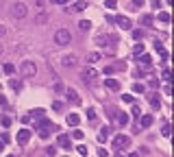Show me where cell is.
<instances>
[{"label": "cell", "mask_w": 174, "mask_h": 157, "mask_svg": "<svg viewBox=\"0 0 174 157\" xmlns=\"http://www.w3.org/2000/svg\"><path fill=\"white\" fill-rule=\"evenodd\" d=\"M122 101H124V103H135L133 94H122Z\"/></svg>", "instance_id": "obj_33"}, {"label": "cell", "mask_w": 174, "mask_h": 157, "mask_svg": "<svg viewBox=\"0 0 174 157\" xmlns=\"http://www.w3.org/2000/svg\"><path fill=\"white\" fill-rule=\"evenodd\" d=\"M150 105H152V109H159V107H161V101L157 98V94L150 96Z\"/></svg>", "instance_id": "obj_24"}, {"label": "cell", "mask_w": 174, "mask_h": 157, "mask_svg": "<svg viewBox=\"0 0 174 157\" xmlns=\"http://www.w3.org/2000/svg\"><path fill=\"white\" fill-rule=\"evenodd\" d=\"M105 4H107V9H115V4H118V2H115V0H107Z\"/></svg>", "instance_id": "obj_39"}, {"label": "cell", "mask_w": 174, "mask_h": 157, "mask_svg": "<svg viewBox=\"0 0 174 157\" xmlns=\"http://www.w3.org/2000/svg\"><path fill=\"white\" fill-rule=\"evenodd\" d=\"M57 142H59V146H61V149H68V151L72 149V138H70V135H59V140H57Z\"/></svg>", "instance_id": "obj_12"}, {"label": "cell", "mask_w": 174, "mask_h": 157, "mask_svg": "<svg viewBox=\"0 0 174 157\" xmlns=\"http://www.w3.org/2000/svg\"><path fill=\"white\" fill-rule=\"evenodd\" d=\"M33 113H35V118H37V120H42V118H44V109H35Z\"/></svg>", "instance_id": "obj_36"}, {"label": "cell", "mask_w": 174, "mask_h": 157, "mask_svg": "<svg viewBox=\"0 0 174 157\" xmlns=\"http://www.w3.org/2000/svg\"><path fill=\"white\" fill-rule=\"evenodd\" d=\"M0 4H2V0H0Z\"/></svg>", "instance_id": "obj_54"}, {"label": "cell", "mask_w": 174, "mask_h": 157, "mask_svg": "<svg viewBox=\"0 0 174 157\" xmlns=\"http://www.w3.org/2000/svg\"><path fill=\"white\" fill-rule=\"evenodd\" d=\"M150 4H152V9H161V0H150Z\"/></svg>", "instance_id": "obj_40"}, {"label": "cell", "mask_w": 174, "mask_h": 157, "mask_svg": "<svg viewBox=\"0 0 174 157\" xmlns=\"http://www.w3.org/2000/svg\"><path fill=\"white\" fill-rule=\"evenodd\" d=\"M133 4L135 7H144V0H133Z\"/></svg>", "instance_id": "obj_45"}, {"label": "cell", "mask_w": 174, "mask_h": 157, "mask_svg": "<svg viewBox=\"0 0 174 157\" xmlns=\"http://www.w3.org/2000/svg\"><path fill=\"white\" fill-rule=\"evenodd\" d=\"M70 9H72L74 13H81V11H85V9H87V2H85V0H79V2H74Z\"/></svg>", "instance_id": "obj_17"}, {"label": "cell", "mask_w": 174, "mask_h": 157, "mask_svg": "<svg viewBox=\"0 0 174 157\" xmlns=\"http://www.w3.org/2000/svg\"><path fill=\"white\" fill-rule=\"evenodd\" d=\"M98 155H100V157H107V155H109V151H107V149H98Z\"/></svg>", "instance_id": "obj_41"}, {"label": "cell", "mask_w": 174, "mask_h": 157, "mask_svg": "<svg viewBox=\"0 0 174 157\" xmlns=\"http://www.w3.org/2000/svg\"><path fill=\"white\" fill-rule=\"evenodd\" d=\"M2 149H4V144H2V142H0V151H2Z\"/></svg>", "instance_id": "obj_51"}, {"label": "cell", "mask_w": 174, "mask_h": 157, "mask_svg": "<svg viewBox=\"0 0 174 157\" xmlns=\"http://www.w3.org/2000/svg\"><path fill=\"white\" fill-rule=\"evenodd\" d=\"M139 65H144V68H150V65H152V59H150V55H141V57H139Z\"/></svg>", "instance_id": "obj_18"}, {"label": "cell", "mask_w": 174, "mask_h": 157, "mask_svg": "<svg viewBox=\"0 0 174 157\" xmlns=\"http://www.w3.org/2000/svg\"><path fill=\"white\" fill-rule=\"evenodd\" d=\"M72 138H74V140H83V131H81V129H74V131H72Z\"/></svg>", "instance_id": "obj_31"}, {"label": "cell", "mask_w": 174, "mask_h": 157, "mask_svg": "<svg viewBox=\"0 0 174 157\" xmlns=\"http://www.w3.org/2000/svg\"><path fill=\"white\" fill-rule=\"evenodd\" d=\"M54 42H57L59 46H65V44H70V42H72V35H70V31H68V29H59V31L54 33Z\"/></svg>", "instance_id": "obj_2"}, {"label": "cell", "mask_w": 174, "mask_h": 157, "mask_svg": "<svg viewBox=\"0 0 174 157\" xmlns=\"http://www.w3.org/2000/svg\"><path fill=\"white\" fill-rule=\"evenodd\" d=\"M7 157H13V155H7Z\"/></svg>", "instance_id": "obj_52"}, {"label": "cell", "mask_w": 174, "mask_h": 157, "mask_svg": "<svg viewBox=\"0 0 174 157\" xmlns=\"http://www.w3.org/2000/svg\"><path fill=\"white\" fill-rule=\"evenodd\" d=\"M15 140H18V144H20V146H24V144L31 140V131H28V129H22V131H18V138H15Z\"/></svg>", "instance_id": "obj_9"}, {"label": "cell", "mask_w": 174, "mask_h": 157, "mask_svg": "<svg viewBox=\"0 0 174 157\" xmlns=\"http://www.w3.org/2000/svg\"><path fill=\"white\" fill-rule=\"evenodd\" d=\"M133 37H135V39H137V42H139V39H141V37H144V33H141V31H133Z\"/></svg>", "instance_id": "obj_37"}, {"label": "cell", "mask_w": 174, "mask_h": 157, "mask_svg": "<svg viewBox=\"0 0 174 157\" xmlns=\"http://www.w3.org/2000/svg\"><path fill=\"white\" fill-rule=\"evenodd\" d=\"M22 74H24V76H35V74H37V65H35L33 61H24V63H22Z\"/></svg>", "instance_id": "obj_6"}, {"label": "cell", "mask_w": 174, "mask_h": 157, "mask_svg": "<svg viewBox=\"0 0 174 157\" xmlns=\"http://www.w3.org/2000/svg\"><path fill=\"white\" fill-rule=\"evenodd\" d=\"M161 135H163V138H170V124H166V127H163V131H161Z\"/></svg>", "instance_id": "obj_35"}, {"label": "cell", "mask_w": 174, "mask_h": 157, "mask_svg": "<svg viewBox=\"0 0 174 157\" xmlns=\"http://www.w3.org/2000/svg\"><path fill=\"white\" fill-rule=\"evenodd\" d=\"M109 131H111L109 127H102V129H100V133H98V140H100V142H107V138H109Z\"/></svg>", "instance_id": "obj_19"}, {"label": "cell", "mask_w": 174, "mask_h": 157, "mask_svg": "<svg viewBox=\"0 0 174 157\" xmlns=\"http://www.w3.org/2000/svg\"><path fill=\"white\" fill-rule=\"evenodd\" d=\"M2 52H4V46H2V44H0V57H2Z\"/></svg>", "instance_id": "obj_49"}, {"label": "cell", "mask_w": 174, "mask_h": 157, "mask_svg": "<svg viewBox=\"0 0 174 157\" xmlns=\"http://www.w3.org/2000/svg\"><path fill=\"white\" fill-rule=\"evenodd\" d=\"M52 2H54V4H65L68 0H52Z\"/></svg>", "instance_id": "obj_46"}, {"label": "cell", "mask_w": 174, "mask_h": 157, "mask_svg": "<svg viewBox=\"0 0 174 157\" xmlns=\"http://www.w3.org/2000/svg\"><path fill=\"white\" fill-rule=\"evenodd\" d=\"M2 35H4V26H0V37H2Z\"/></svg>", "instance_id": "obj_48"}, {"label": "cell", "mask_w": 174, "mask_h": 157, "mask_svg": "<svg viewBox=\"0 0 174 157\" xmlns=\"http://www.w3.org/2000/svg\"><path fill=\"white\" fill-rule=\"evenodd\" d=\"M0 105H7V98H4L2 94H0Z\"/></svg>", "instance_id": "obj_47"}, {"label": "cell", "mask_w": 174, "mask_h": 157, "mask_svg": "<svg viewBox=\"0 0 174 157\" xmlns=\"http://www.w3.org/2000/svg\"><path fill=\"white\" fill-rule=\"evenodd\" d=\"M52 109H54V111H61V109H63V103L54 101V103H52Z\"/></svg>", "instance_id": "obj_34"}, {"label": "cell", "mask_w": 174, "mask_h": 157, "mask_svg": "<svg viewBox=\"0 0 174 157\" xmlns=\"http://www.w3.org/2000/svg\"><path fill=\"white\" fill-rule=\"evenodd\" d=\"M157 20L163 22V24H168V22H170V13H168V11H161V13H157Z\"/></svg>", "instance_id": "obj_20"}, {"label": "cell", "mask_w": 174, "mask_h": 157, "mask_svg": "<svg viewBox=\"0 0 174 157\" xmlns=\"http://www.w3.org/2000/svg\"><path fill=\"white\" fill-rule=\"evenodd\" d=\"M105 87H109L111 92H118L120 90V81L118 79H105Z\"/></svg>", "instance_id": "obj_13"}, {"label": "cell", "mask_w": 174, "mask_h": 157, "mask_svg": "<svg viewBox=\"0 0 174 157\" xmlns=\"http://www.w3.org/2000/svg\"><path fill=\"white\" fill-rule=\"evenodd\" d=\"M54 92H63V85L61 83H54Z\"/></svg>", "instance_id": "obj_44"}, {"label": "cell", "mask_w": 174, "mask_h": 157, "mask_svg": "<svg viewBox=\"0 0 174 157\" xmlns=\"http://www.w3.org/2000/svg\"><path fill=\"white\" fill-rule=\"evenodd\" d=\"M2 70H4V74H13V72H15V65H13V63H4Z\"/></svg>", "instance_id": "obj_25"}, {"label": "cell", "mask_w": 174, "mask_h": 157, "mask_svg": "<svg viewBox=\"0 0 174 157\" xmlns=\"http://www.w3.org/2000/svg\"><path fill=\"white\" fill-rule=\"evenodd\" d=\"M79 29H81L83 33H87V31L91 29V22H89V20H81V22H79Z\"/></svg>", "instance_id": "obj_22"}, {"label": "cell", "mask_w": 174, "mask_h": 157, "mask_svg": "<svg viewBox=\"0 0 174 157\" xmlns=\"http://www.w3.org/2000/svg\"><path fill=\"white\" fill-rule=\"evenodd\" d=\"M0 124H2V127H11V118L2 116V118H0Z\"/></svg>", "instance_id": "obj_32"}, {"label": "cell", "mask_w": 174, "mask_h": 157, "mask_svg": "<svg viewBox=\"0 0 174 157\" xmlns=\"http://www.w3.org/2000/svg\"><path fill=\"white\" fill-rule=\"evenodd\" d=\"M11 15H13L15 20H22V18L28 15V7H26L24 2H13V4H11Z\"/></svg>", "instance_id": "obj_1"}, {"label": "cell", "mask_w": 174, "mask_h": 157, "mask_svg": "<svg viewBox=\"0 0 174 157\" xmlns=\"http://www.w3.org/2000/svg\"><path fill=\"white\" fill-rule=\"evenodd\" d=\"M96 76H98V72H96V70H94L91 65H89V68H83V70H81V79H83L85 83H91V81L96 79Z\"/></svg>", "instance_id": "obj_7"}, {"label": "cell", "mask_w": 174, "mask_h": 157, "mask_svg": "<svg viewBox=\"0 0 174 157\" xmlns=\"http://www.w3.org/2000/svg\"><path fill=\"white\" fill-rule=\"evenodd\" d=\"M9 85H11V90H18V92L22 90V83H20V81H15V79H11V81H9Z\"/></svg>", "instance_id": "obj_28"}, {"label": "cell", "mask_w": 174, "mask_h": 157, "mask_svg": "<svg viewBox=\"0 0 174 157\" xmlns=\"http://www.w3.org/2000/svg\"><path fill=\"white\" fill-rule=\"evenodd\" d=\"M111 118H115V122H118V127H126L129 124V113H124V111H115V109H111V113H109Z\"/></svg>", "instance_id": "obj_4"}, {"label": "cell", "mask_w": 174, "mask_h": 157, "mask_svg": "<svg viewBox=\"0 0 174 157\" xmlns=\"http://www.w3.org/2000/svg\"><path fill=\"white\" fill-rule=\"evenodd\" d=\"M61 63H63L65 68H72V65H76V57H74V55H65V57L61 59Z\"/></svg>", "instance_id": "obj_16"}, {"label": "cell", "mask_w": 174, "mask_h": 157, "mask_svg": "<svg viewBox=\"0 0 174 157\" xmlns=\"http://www.w3.org/2000/svg\"><path fill=\"white\" fill-rule=\"evenodd\" d=\"M65 94H68V101H72L74 105H81V96H79V92H76V90L68 87V90H65Z\"/></svg>", "instance_id": "obj_11"}, {"label": "cell", "mask_w": 174, "mask_h": 157, "mask_svg": "<svg viewBox=\"0 0 174 157\" xmlns=\"http://www.w3.org/2000/svg\"><path fill=\"white\" fill-rule=\"evenodd\" d=\"M163 79H166V81H170V70H168V68L163 70Z\"/></svg>", "instance_id": "obj_43"}, {"label": "cell", "mask_w": 174, "mask_h": 157, "mask_svg": "<svg viewBox=\"0 0 174 157\" xmlns=\"http://www.w3.org/2000/svg\"><path fill=\"white\" fill-rule=\"evenodd\" d=\"M124 68H126V63H124V61H120V63L107 65V68H105V74H111V72H115V70H124Z\"/></svg>", "instance_id": "obj_14"}, {"label": "cell", "mask_w": 174, "mask_h": 157, "mask_svg": "<svg viewBox=\"0 0 174 157\" xmlns=\"http://www.w3.org/2000/svg\"><path fill=\"white\" fill-rule=\"evenodd\" d=\"M0 142H2V144H7V142H9V135H7V133H2V135H0Z\"/></svg>", "instance_id": "obj_42"}, {"label": "cell", "mask_w": 174, "mask_h": 157, "mask_svg": "<svg viewBox=\"0 0 174 157\" xmlns=\"http://www.w3.org/2000/svg\"><path fill=\"white\" fill-rule=\"evenodd\" d=\"M65 122H68V127H79V122H81V116H79V113H70V116L65 118Z\"/></svg>", "instance_id": "obj_15"}, {"label": "cell", "mask_w": 174, "mask_h": 157, "mask_svg": "<svg viewBox=\"0 0 174 157\" xmlns=\"http://www.w3.org/2000/svg\"><path fill=\"white\" fill-rule=\"evenodd\" d=\"M76 151H79V155H83V157H87V155H89L87 146H83V144H81V146H76Z\"/></svg>", "instance_id": "obj_30"}, {"label": "cell", "mask_w": 174, "mask_h": 157, "mask_svg": "<svg viewBox=\"0 0 174 157\" xmlns=\"http://www.w3.org/2000/svg\"><path fill=\"white\" fill-rule=\"evenodd\" d=\"M87 118H89V120H96V111H94V109H87Z\"/></svg>", "instance_id": "obj_38"}, {"label": "cell", "mask_w": 174, "mask_h": 157, "mask_svg": "<svg viewBox=\"0 0 174 157\" xmlns=\"http://www.w3.org/2000/svg\"><path fill=\"white\" fill-rule=\"evenodd\" d=\"M63 157H70V155H63Z\"/></svg>", "instance_id": "obj_53"}, {"label": "cell", "mask_w": 174, "mask_h": 157, "mask_svg": "<svg viewBox=\"0 0 174 157\" xmlns=\"http://www.w3.org/2000/svg\"><path fill=\"white\" fill-rule=\"evenodd\" d=\"M113 22H115L122 31H129V29H130V20L126 18V15H115V18H113Z\"/></svg>", "instance_id": "obj_8"}, {"label": "cell", "mask_w": 174, "mask_h": 157, "mask_svg": "<svg viewBox=\"0 0 174 157\" xmlns=\"http://www.w3.org/2000/svg\"><path fill=\"white\" fill-rule=\"evenodd\" d=\"M133 92H135V94H144V92H146V85H141V83H135V85H133Z\"/></svg>", "instance_id": "obj_26"}, {"label": "cell", "mask_w": 174, "mask_h": 157, "mask_svg": "<svg viewBox=\"0 0 174 157\" xmlns=\"http://www.w3.org/2000/svg\"><path fill=\"white\" fill-rule=\"evenodd\" d=\"M129 144H130V138L124 135V133H120V135L113 138V146H115V149H126Z\"/></svg>", "instance_id": "obj_5"}, {"label": "cell", "mask_w": 174, "mask_h": 157, "mask_svg": "<svg viewBox=\"0 0 174 157\" xmlns=\"http://www.w3.org/2000/svg\"><path fill=\"white\" fill-rule=\"evenodd\" d=\"M152 122H155V118H152L150 113H141V116H139V124H141V129L152 127Z\"/></svg>", "instance_id": "obj_10"}, {"label": "cell", "mask_w": 174, "mask_h": 157, "mask_svg": "<svg viewBox=\"0 0 174 157\" xmlns=\"http://www.w3.org/2000/svg\"><path fill=\"white\" fill-rule=\"evenodd\" d=\"M96 61H100V55H98V52H89V55H87V63L94 65Z\"/></svg>", "instance_id": "obj_21"}, {"label": "cell", "mask_w": 174, "mask_h": 157, "mask_svg": "<svg viewBox=\"0 0 174 157\" xmlns=\"http://www.w3.org/2000/svg\"><path fill=\"white\" fill-rule=\"evenodd\" d=\"M133 55H144V44H135L133 46Z\"/></svg>", "instance_id": "obj_29"}, {"label": "cell", "mask_w": 174, "mask_h": 157, "mask_svg": "<svg viewBox=\"0 0 174 157\" xmlns=\"http://www.w3.org/2000/svg\"><path fill=\"white\" fill-rule=\"evenodd\" d=\"M129 157H139V153H130V155Z\"/></svg>", "instance_id": "obj_50"}, {"label": "cell", "mask_w": 174, "mask_h": 157, "mask_svg": "<svg viewBox=\"0 0 174 157\" xmlns=\"http://www.w3.org/2000/svg\"><path fill=\"white\" fill-rule=\"evenodd\" d=\"M152 22H155V20H152V15H148V13H146V15H141V24H144V26H152Z\"/></svg>", "instance_id": "obj_23"}, {"label": "cell", "mask_w": 174, "mask_h": 157, "mask_svg": "<svg viewBox=\"0 0 174 157\" xmlns=\"http://www.w3.org/2000/svg\"><path fill=\"white\" fill-rule=\"evenodd\" d=\"M50 129H52V124H50L46 118H42V120H39V124H37V131H39V138H42V140H48Z\"/></svg>", "instance_id": "obj_3"}, {"label": "cell", "mask_w": 174, "mask_h": 157, "mask_svg": "<svg viewBox=\"0 0 174 157\" xmlns=\"http://www.w3.org/2000/svg\"><path fill=\"white\" fill-rule=\"evenodd\" d=\"M130 105H133V116H135V118L139 120V116H141V107H139L137 103H130Z\"/></svg>", "instance_id": "obj_27"}]
</instances>
